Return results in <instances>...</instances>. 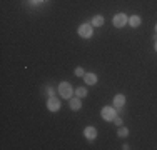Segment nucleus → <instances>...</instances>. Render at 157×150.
<instances>
[{
  "mask_svg": "<svg viewBox=\"0 0 157 150\" xmlns=\"http://www.w3.org/2000/svg\"><path fill=\"white\" fill-rule=\"evenodd\" d=\"M154 48H155V50H157V37H155V45H154Z\"/></svg>",
  "mask_w": 157,
  "mask_h": 150,
  "instance_id": "16",
  "label": "nucleus"
},
{
  "mask_svg": "<svg viewBox=\"0 0 157 150\" xmlns=\"http://www.w3.org/2000/svg\"><path fill=\"white\" fill-rule=\"evenodd\" d=\"M85 95H87V90H85L84 87H78L77 88V97H80V99H82V97H85Z\"/></svg>",
  "mask_w": 157,
  "mask_h": 150,
  "instance_id": "12",
  "label": "nucleus"
},
{
  "mask_svg": "<svg viewBox=\"0 0 157 150\" xmlns=\"http://www.w3.org/2000/svg\"><path fill=\"white\" fill-rule=\"evenodd\" d=\"M75 75H77V77H84V75H85L84 69H80V67H77V69H75Z\"/></svg>",
  "mask_w": 157,
  "mask_h": 150,
  "instance_id": "14",
  "label": "nucleus"
},
{
  "mask_svg": "<svg viewBox=\"0 0 157 150\" xmlns=\"http://www.w3.org/2000/svg\"><path fill=\"white\" fill-rule=\"evenodd\" d=\"M84 133H85V137H87L89 140H94V138L97 137V130L94 129V127H85Z\"/></svg>",
  "mask_w": 157,
  "mask_h": 150,
  "instance_id": "6",
  "label": "nucleus"
},
{
  "mask_svg": "<svg viewBox=\"0 0 157 150\" xmlns=\"http://www.w3.org/2000/svg\"><path fill=\"white\" fill-rule=\"evenodd\" d=\"M78 35L80 37H85V39H89V37H92V27L89 24H84L78 27Z\"/></svg>",
  "mask_w": 157,
  "mask_h": 150,
  "instance_id": "4",
  "label": "nucleus"
},
{
  "mask_svg": "<svg viewBox=\"0 0 157 150\" xmlns=\"http://www.w3.org/2000/svg\"><path fill=\"white\" fill-rule=\"evenodd\" d=\"M47 108H48L50 112H57L59 108H60V100L50 95V99H48V102H47Z\"/></svg>",
  "mask_w": 157,
  "mask_h": 150,
  "instance_id": "3",
  "label": "nucleus"
},
{
  "mask_svg": "<svg viewBox=\"0 0 157 150\" xmlns=\"http://www.w3.org/2000/svg\"><path fill=\"white\" fill-rule=\"evenodd\" d=\"M69 103H70V108H72V110H78V108L82 107V103H80V97H72Z\"/></svg>",
  "mask_w": 157,
  "mask_h": 150,
  "instance_id": "7",
  "label": "nucleus"
},
{
  "mask_svg": "<svg viewBox=\"0 0 157 150\" xmlns=\"http://www.w3.org/2000/svg\"><path fill=\"white\" fill-rule=\"evenodd\" d=\"M129 24H130V27H139V25H140V17L132 15V17L129 18Z\"/></svg>",
  "mask_w": 157,
  "mask_h": 150,
  "instance_id": "10",
  "label": "nucleus"
},
{
  "mask_svg": "<svg viewBox=\"0 0 157 150\" xmlns=\"http://www.w3.org/2000/svg\"><path fill=\"white\" fill-rule=\"evenodd\" d=\"M124 103H125V97L124 95H121V93H119V95L114 97V105H115V107H122Z\"/></svg>",
  "mask_w": 157,
  "mask_h": 150,
  "instance_id": "9",
  "label": "nucleus"
},
{
  "mask_svg": "<svg viewBox=\"0 0 157 150\" xmlns=\"http://www.w3.org/2000/svg\"><path fill=\"white\" fill-rule=\"evenodd\" d=\"M59 93H60L63 99H72V93H74L72 85L67 84V82H62V84L59 85Z\"/></svg>",
  "mask_w": 157,
  "mask_h": 150,
  "instance_id": "1",
  "label": "nucleus"
},
{
  "mask_svg": "<svg viewBox=\"0 0 157 150\" xmlns=\"http://www.w3.org/2000/svg\"><path fill=\"white\" fill-rule=\"evenodd\" d=\"M102 118H104V120H114V118H115V110H114V107H104V110H102Z\"/></svg>",
  "mask_w": 157,
  "mask_h": 150,
  "instance_id": "5",
  "label": "nucleus"
},
{
  "mask_svg": "<svg viewBox=\"0 0 157 150\" xmlns=\"http://www.w3.org/2000/svg\"><path fill=\"white\" fill-rule=\"evenodd\" d=\"M155 32H157V25H155Z\"/></svg>",
  "mask_w": 157,
  "mask_h": 150,
  "instance_id": "17",
  "label": "nucleus"
},
{
  "mask_svg": "<svg viewBox=\"0 0 157 150\" xmlns=\"http://www.w3.org/2000/svg\"><path fill=\"white\" fill-rule=\"evenodd\" d=\"M84 80H85V84L94 85L95 82H97V77H95V73H85L84 75Z\"/></svg>",
  "mask_w": 157,
  "mask_h": 150,
  "instance_id": "8",
  "label": "nucleus"
},
{
  "mask_svg": "<svg viewBox=\"0 0 157 150\" xmlns=\"http://www.w3.org/2000/svg\"><path fill=\"white\" fill-rule=\"evenodd\" d=\"M112 22H114V25L117 28H121V27H124L127 22H129V18L125 17V13H117L114 18H112Z\"/></svg>",
  "mask_w": 157,
  "mask_h": 150,
  "instance_id": "2",
  "label": "nucleus"
},
{
  "mask_svg": "<svg viewBox=\"0 0 157 150\" xmlns=\"http://www.w3.org/2000/svg\"><path fill=\"white\" fill-rule=\"evenodd\" d=\"M117 133H119V137H122V138H124V137H127V135H129V130H127L125 127H122V129L119 130Z\"/></svg>",
  "mask_w": 157,
  "mask_h": 150,
  "instance_id": "13",
  "label": "nucleus"
},
{
  "mask_svg": "<svg viewBox=\"0 0 157 150\" xmlns=\"http://www.w3.org/2000/svg\"><path fill=\"white\" fill-rule=\"evenodd\" d=\"M114 122H115V123H117V125H122V120H121V118H117V117H115V118H114Z\"/></svg>",
  "mask_w": 157,
  "mask_h": 150,
  "instance_id": "15",
  "label": "nucleus"
},
{
  "mask_svg": "<svg viewBox=\"0 0 157 150\" xmlns=\"http://www.w3.org/2000/svg\"><path fill=\"white\" fill-rule=\"evenodd\" d=\"M92 25H94V27H100V25H104V17H100V15L94 17V20H92Z\"/></svg>",
  "mask_w": 157,
  "mask_h": 150,
  "instance_id": "11",
  "label": "nucleus"
}]
</instances>
